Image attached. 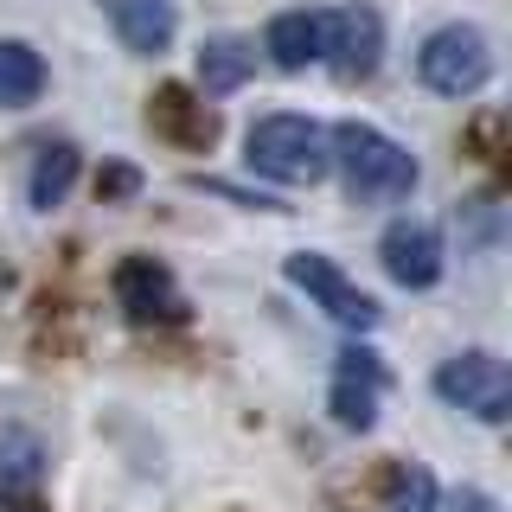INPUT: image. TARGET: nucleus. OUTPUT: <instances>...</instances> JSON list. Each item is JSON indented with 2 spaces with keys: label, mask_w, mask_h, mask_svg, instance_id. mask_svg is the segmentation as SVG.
<instances>
[{
  "label": "nucleus",
  "mask_w": 512,
  "mask_h": 512,
  "mask_svg": "<svg viewBox=\"0 0 512 512\" xmlns=\"http://www.w3.org/2000/svg\"><path fill=\"white\" fill-rule=\"evenodd\" d=\"M244 167L276 186H314L327 173V128L301 109H276L244 135Z\"/></svg>",
  "instance_id": "f257e3e1"
},
{
  "label": "nucleus",
  "mask_w": 512,
  "mask_h": 512,
  "mask_svg": "<svg viewBox=\"0 0 512 512\" xmlns=\"http://www.w3.org/2000/svg\"><path fill=\"white\" fill-rule=\"evenodd\" d=\"M327 167L346 173V192L352 199H404L416 186V154L397 148L391 135H378V128L365 122H340L327 135Z\"/></svg>",
  "instance_id": "f03ea898"
},
{
  "label": "nucleus",
  "mask_w": 512,
  "mask_h": 512,
  "mask_svg": "<svg viewBox=\"0 0 512 512\" xmlns=\"http://www.w3.org/2000/svg\"><path fill=\"white\" fill-rule=\"evenodd\" d=\"M416 77H423V90L436 96H474L487 90L493 77V45L480 39V26H436L423 39V52H416Z\"/></svg>",
  "instance_id": "7ed1b4c3"
},
{
  "label": "nucleus",
  "mask_w": 512,
  "mask_h": 512,
  "mask_svg": "<svg viewBox=\"0 0 512 512\" xmlns=\"http://www.w3.org/2000/svg\"><path fill=\"white\" fill-rule=\"evenodd\" d=\"M282 269H288V282H295L301 295H308L314 308L333 320V327H346V333H372L378 320H384V314H378V301L365 295V288L352 282L346 269L333 263V256H320V250H295Z\"/></svg>",
  "instance_id": "20e7f679"
},
{
  "label": "nucleus",
  "mask_w": 512,
  "mask_h": 512,
  "mask_svg": "<svg viewBox=\"0 0 512 512\" xmlns=\"http://www.w3.org/2000/svg\"><path fill=\"white\" fill-rule=\"evenodd\" d=\"M436 397L448 410H468V416L500 429L512 416V372L493 352H455V359L436 365Z\"/></svg>",
  "instance_id": "39448f33"
},
{
  "label": "nucleus",
  "mask_w": 512,
  "mask_h": 512,
  "mask_svg": "<svg viewBox=\"0 0 512 512\" xmlns=\"http://www.w3.org/2000/svg\"><path fill=\"white\" fill-rule=\"evenodd\" d=\"M116 301H122V314L135 320V327H180L186 320L180 282H173V269L154 263V256H128L116 269Z\"/></svg>",
  "instance_id": "423d86ee"
},
{
  "label": "nucleus",
  "mask_w": 512,
  "mask_h": 512,
  "mask_svg": "<svg viewBox=\"0 0 512 512\" xmlns=\"http://www.w3.org/2000/svg\"><path fill=\"white\" fill-rule=\"evenodd\" d=\"M384 391H391V372H384V359H378V352H365V346H346L340 365H333V391H327L333 423H340V429H372Z\"/></svg>",
  "instance_id": "0eeeda50"
},
{
  "label": "nucleus",
  "mask_w": 512,
  "mask_h": 512,
  "mask_svg": "<svg viewBox=\"0 0 512 512\" xmlns=\"http://www.w3.org/2000/svg\"><path fill=\"white\" fill-rule=\"evenodd\" d=\"M378 256L391 269V282L404 288H436L442 282V231L429 218H397L391 231L378 237Z\"/></svg>",
  "instance_id": "6e6552de"
},
{
  "label": "nucleus",
  "mask_w": 512,
  "mask_h": 512,
  "mask_svg": "<svg viewBox=\"0 0 512 512\" xmlns=\"http://www.w3.org/2000/svg\"><path fill=\"white\" fill-rule=\"evenodd\" d=\"M327 58L340 77H372L384 58V20L372 7H333L327 13Z\"/></svg>",
  "instance_id": "1a4fd4ad"
},
{
  "label": "nucleus",
  "mask_w": 512,
  "mask_h": 512,
  "mask_svg": "<svg viewBox=\"0 0 512 512\" xmlns=\"http://www.w3.org/2000/svg\"><path fill=\"white\" fill-rule=\"evenodd\" d=\"M269 45V64L276 71H308V64L327 58V13L320 7H295V13H276L263 32Z\"/></svg>",
  "instance_id": "9d476101"
},
{
  "label": "nucleus",
  "mask_w": 512,
  "mask_h": 512,
  "mask_svg": "<svg viewBox=\"0 0 512 512\" xmlns=\"http://www.w3.org/2000/svg\"><path fill=\"white\" fill-rule=\"evenodd\" d=\"M103 13L122 32V45L141 58H160L173 45V7L167 0H103Z\"/></svg>",
  "instance_id": "9b49d317"
},
{
  "label": "nucleus",
  "mask_w": 512,
  "mask_h": 512,
  "mask_svg": "<svg viewBox=\"0 0 512 512\" xmlns=\"http://www.w3.org/2000/svg\"><path fill=\"white\" fill-rule=\"evenodd\" d=\"M45 480V442L20 416H0V493H39Z\"/></svg>",
  "instance_id": "f8f14e48"
},
{
  "label": "nucleus",
  "mask_w": 512,
  "mask_h": 512,
  "mask_svg": "<svg viewBox=\"0 0 512 512\" xmlns=\"http://www.w3.org/2000/svg\"><path fill=\"white\" fill-rule=\"evenodd\" d=\"M148 116H154L160 135L180 141V148H212V141H218V122L205 116V109L192 103V90H180V84H160L154 103H148Z\"/></svg>",
  "instance_id": "ddd939ff"
},
{
  "label": "nucleus",
  "mask_w": 512,
  "mask_h": 512,
  "mask_svg": "<svg viewBox=\"0 0 512 512\" xmlns=\"http://www.w3.org/2000/svg\"><path fill=\"white\" fill-rule=\"evenodd\" d=\"M39 96H45V58L20 39H0V103L32 109Z\"/></svg>",
  "instance_id": "4468645a"
},
{
  "label": "nucleus",
  "mask_w": 512,
  "mask_h": 512,
  "mask_svg": "<svg viewBox=\"0 0 512 512\" xmlns=\"http://www.w3.org/2000/svg\"><path fill=\"white\" fill-rule=\"evenodd\" d=\"M77 148L71 141H52V148H39V160H32V186H26V199L39 205V212H52V205L71 199V186H77Z\"/></svg>",
  "instance_id": "2eb2a0df"
},
{
  "label": "nucleus",
  "mask_w": 512,
  "mask_h": 512,
  "mask_svg": "<svg viewBox=\"0 0 512 512\" xmlns=\"http://www.w3.org/2000/svg\"><path fill=\"white\" fill-rule=\"evenodd\" d=\"M250 45L244 39H205L199 45V84L212 90V96H231V90H244L250 84Z\"/></svg>",
  "instance_id": "dca6fc26"
},
{
  "label": "nucleus",
  "mask_w": 512,
  "mask_h": 512,
  "mask_svg": "<svg viewBox=\"0 0 512 512\" xmlns=\"http://www.w3.org/2000/svg\"><path fill=\"white\" fill-rule=\"evenodd\" d=\"M436 474L423 468V461H397L391 474H384V512H436Z\"/></svg>",
  "instance_id": "f3484780"
},
{
  "label": "nucleus",
  "mask_w": 512,
  "mask_h": 512,
  "mask_svg": "<svg viewBox=\"0 0 512 512\" xmlns=\"http://www.w3.org/2000/svg\"><path fill=\"white\" fill-rule=\"evenodd\" d=\"M135 186H141V173L128 167V160H103V173H96V192H103V199H128Z\"/></svg>",
  "instance_id": "a211bd4d"
},
{
  "label": "nucleus",
  "mask_w": 512,
  "mask_h": 512,
  "mask_svg": "<svg viewBox=\"0 0 512 512\" xmlns=\"http://www.w3.org/2000/svg\"><path fill=\"white\" fill-rule=\"evenodd\" d=\"M448 512H500V506H493L480 487H461V493H448Z\"/></svg>",
  "instance_id": "6ab92c4d"
},
{
  "label": "nucleus",
  "mask_w": 512,
  "mask_h": 512,
  "mask_svg": "<svg viewBox=\"0 0 512 512\" xmlns=\"http://www.w3.org/2000/svg\"><path fill=\"white\" fill-rule=\"evenodd\" d=\"M0 512H45L32 493H0Z\"/></svg>",
  "instance_id": "aec40b11"
}]
</instances>
